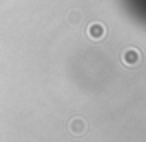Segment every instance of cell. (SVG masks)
Segmentation results:
<instances>
[{"label":"cell","mask_w":146,"mask_h":142,"mask_svg":"<svg viewBox=\"0 0 146 142\" xmlns=\"http://www.w3.org/2000/svg\"><path fill=\"white\" fill-rule=\"evenodd\" d=\"M124 62L126 64H136L138 62V52L136 50H126L124 52Z\"/></svg>","instance_id":"3957f363"},{"label":"cell","mask_w":146,"mask_h":142,"mask_svg":"<svg viewBox=\"0 0 146 142\" xmlns=\"http://www.w3.org/2000/svg\"><path fill=\"white\" fill-rule=\"evenodd\" d=\"M86 128H88V124H86V120L84 118H72L70 122H68V130L74 134V136H82L84 132H86Z\"/></svg>","instance_id":"6da1fadb"},{"label":"cell","mask_w":146,"mask_h":142,"mask_svg":"<svg viewBox=\"0 0 146 142\" xmlns=\"http://www.w3.org/2000/svg\"><path fill=\"white\" fill-rule=\"evenodd\" d=\"M88 32H90L92 38H102V34H104V26H102V24H92Z\"/></svg>","instance_id":"7a4b0ae2"}]
</instances>
